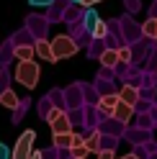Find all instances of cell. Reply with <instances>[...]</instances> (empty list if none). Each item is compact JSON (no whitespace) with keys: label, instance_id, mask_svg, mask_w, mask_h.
<instances>
[{"label":"cell","instance_id":"cell-1","mask_svg":"<svg viewBox=\"0 0 157 159\" xmlns=\"http://www.w3.org/2000/svg\"><path fill=\"white\" fill-rule=\"evenodd\" d=\"M13 77L16 82H21L26 90H34L39 85V77H41V67L36 62H18L16 69H13Z\"/></svg>","mask_w":157,"mask_h":159},{"label":"cell","instance_id":"cell-2","mask_svg":"<svg viewBox=\"0 0 157 159\" xmlns=\"http://www.w3.org/2000/svg\"><path fill=\"white\" fill-rule=\"evenodd\" d=\"M34 141H36V131L34 128H26V131L18 136L11 159H31L34 157Z\"/></svg>","mask_w":157,"mask_h":159},{"label":"cell","instance_id":"cell-3","mask_svg":"<svg viewBox=\"0 0 157 159\" xmlns=\"http://www.w3.org/2000/svg\"><path fill=\"white\" fill-rule=\"evenodd\" d=\"M52 49H54L57 62H59V59H70V57H75L77 52H80V46L75 44V39L64 36V34H59V36L52 39Z\"/></svg>","mask_w":157,"mask_h":159},{"label":"cell","instance_id":"cell-4","mask_svg":"<svg viewBox=\"0 0 157 159\" xmlns=\"http://www.w3.org/2000/svg\"><path fill=\"white\" fill-rule=\"evenodd\" d=\"M119 103H121V95L119 93H106L101 98V103H98V111H101L103 116H113V111H116Z\"/></svg>","mask_w":157,"mask_h":159},{"label":"cell","instance_id":"cell-5","mask_svg":"<svg viewBox=\"0 0 157 159\" xmlns=\"http://www.w3.org/2000/svg\"><path fill=\"white\" fill-rule=\"evenodd\" d=\"M49 126H52V134H54V136H59V134H72V123H70V118H67L64 111L57 116Z\"/></svg>","mask_w":157,"mask_h":159},{"label":"cell","instance_id":"cell-6","mask_svg":"<svg viewBox=\"0 0 157 159\" xmlns=\"http://www.w3.org/2000/svg\"><path fill=\"white\" fill-rule=\"evenodd\" d=\"M34 49H36V57H41L44 62H57L54 49H52V41H46V39H39V41L34 44Z\"/></svg>","mask_w":157,"mask_h":159},{"label":"cell","instance_id":"cell-7","mask_svg":"<svg viewBox=\"0 0 157 159\" xmlns=\"http://www.w3.org/2000/svg\"><path fill=\"white\" fill-rule=\"evenodd\" d=\"M131 116H134V105H129V103H119V105H116V111H113V121H119V123H129L131 121Z\"/></svg>","mask_w":157,"mask_h":159},{"label":"cell","instance_id":"cell-8","mask_svg":"<svg viewBox=\"0 0 157 159\" xmlns=\"http://www.w3.org/2000/svg\"><path fill=\"white\" fill-rule=\"evenodd\" d=\"M119 95H121L124 103H129V105H134V108H136V103H139V90H136L134 85H124L121 90H119Z\"/></svg>","mask_w":157,"mask_h":159},{"label":"cell","instance_id":"cell-9","mask_svg":"<svg viewBox=\"0 0 157 159\" xmlns=\"http://www.w3.org/2000/svg\"><path fill=\"white\" fill-rule=\"evenodd\" d=\"M0 105L8 108V111H16V108L21 105V100H18V95L13 90H3V93H0Z\"/></svg>","mask_w":157,"mask_h":159},{"label":"cell","instance_id":"cell-10","mask_svg":"<svg viewBox=\"0 0 157 159\" xmlns=\"http://www.w3.org/2000/svg\"><path fill=\"white\" fill-rule=\"evenodd\" d=\"M85 146H88V152L101 154V152H103V146H101V134H98V131H93L90 136L85 139Z\"/></svg>","mask_w":157,"mask_h":159},{"label":"cell","instance_id":"cell-11","mask_svg":"<svg viewBox=\"0 0 157 159\" xmlns=\"http://www.w3.org/2000/svg\"><path fill=\"white\" fill-rule=\"evenodd\" d=\"M34 54H36V49L34 46H16V57H18V62H34Z\"/></svg>","mask_w":157,"mask_h":159},{"label":"cell","instance_id":"cell-12","mask_svg":"<svg viewBox=\"0 0 157 159\" xmlns=\"http://www.w3.org/2000/svg\"><path fill=\"white\" fill-rule=\"evenodd\" d=\"M101 62H103L106 67H116V64H119V49H103Z\"/></svg>","mask_w":157,"mask_h":159},{"label":"cell","instance_id":"cell-13","mask_svg":"<svg viewBox=\"0 0 157 159\" xmlns=\"http://www.w3.org/2000/svg\"><path fill=\"white\" fill-rule=\"evenodd\" d=\"M142 34L147 39H152V41H157V18H147L142 26Z\"/></svg>","mask_w":157,"mask_h":159},{"label":"cell","instance_id":"cell-14","mask_svg":"<svg viewBox=\"0 0 157 159\" xmlns=\"http://www.w3.org/2000/svg\"><path fill=\"white\" fill-rule=\"evenodd\" d=\"M83 23H85V28H88V34H93V31H95V26L101 23V18H98V13H95L93 8H90V11L85 13V18H83Z\"/></svg>","mask_w":157,"mask_h":159},{"label":"cell","instance_id":"cell-15","mask_svg":"<svg viewBox=\"0 0 157 159\" xmlns=\"http://www.w3.org/2000/svg\"><path fill=\"white\" fill-rule=\"evenodd\" d=\"M75 144V134H59V136H54V146H59V149H72Z\"/></svg>","mask_w":157,"mask_h":159},{"label":"cell","instance_id":"cell-16","mask_svg":"<svg viewBox=\"0 0 157 159\" xmlns=\"http://www.w3.org/2000/svg\"><path fill=\"white\" fill-rule=\"evenodd\" d=\"M90 36L95 39V41H101V39H106V36H108V26H106V23L101 21V23H98V26H95V31H93Z\"/></svg>","mask_w":157,"mask_h":159},{"label":"cell","instance_id":"cell-17","mask_svg":"<svg viewBox=\"0 0 157 159\" xmlns=\"http://www.w3.org/2000/svg\"><path fill=\"white\" fill-rule=\"evenodd\" d=\"M70 154H72V159H88V146H85V144L72 146V149H70Z\"/></svg>","mask_w":157,"mask_h":159},{"label":"cell","instance_id":"cell-18","mask_svg":"<svg viewBox=\"0 0 157 159\" xmlns=\"http://www.w3.org/2000/svg\"><path fill=\"white\" fill-rule=\"evenodd\" d=\"M119 62H124V64L131 62V49H129V46H121V49H119Z\"/></svg>","mask_w":157,"mask_h":159},{"label":"cell","instance_id":"cell-19","mask_svg":"<svg viewBox=\"0 0 157 159\" xmlns=\"http://www.w3.org/2000/svg\"><path fill=\"white\" fill-rule=\"evenodd\" d=\"M26 3L31 5V8H49V5L54 3V0H26Z\"/></svg>","mask_w":157,"mask_h":159},{"label":"cell","instance_id":"cell-20","mask_svg":"<svg viewBox=\"0 0 157 159\" xmlns=\"http://www.w3.org/2000/svg\"><path fill=\"white\" fill-rule=\"evenodd\" d=\"M11 157H13V152H11L3 141H0V159H11Z\"/></svg>","mask_w":157,"mask_h":159},{"label":"cell","instance_id":"cell-21","mask_svg":"<svg viewBox=\"0 0 157 159\" xmlns=\"http://www.w3.org/2000/svg\"><path fill=\"white\" fill-rule=\"evenodd\" d=\"M98 159H116V154H113V149H103V152L98 154Z\"/></svg>","mask_w":157,"mask_h":159},{"label":"cell","instance_id":"cell-22","mask_svg":"<svg viewBox=\"0 0 157 159\" xmlns=\"http://www.w3.org/2000/svg\"><path fill=\"white\" fill-rule=\"evenodd\" d=\"M80 3H83V5L88 8V11H90V8H93L95 3H103V0H80Z\"/></svg>","mask_w":157,"mask_h":159},{"label":"cell","instance_id":"cell-23","mask_svg":"<svg viewBox=\"0 0 157 159\" xmlns=\"http://www.w3.org/2000/svg\"><path fill=\"white\" fill-rule=\"evenodd\" d=\"M121 159H139L136 154H126V157H121Z\"/></svg>","mask_w":157,"mask_h":159},{"label":"cell","instance_id":"cell-24","mask_svg":"<svg viewBox=\"0 0 157 159\" xmlns=\"http://www.w3.org/2000/svg\"><path fill=\"white\" fill-rule=\"evenodd\" d=\"M31 159H44V157H41V152H34V157H31Z\"/></svg>","mask_w":157,"mask_h":159},{"label":"cell","instance_id":"cell-25","mask_svg":"<svg viewBox=\"0 0 157 159\" xmlns=\"http://www.w3.org/2000/svg\"><path fill=\"white\" fill-rule=\"evenodd\" d=\"M70 3H80V0H70Z\"/></svg>","mask_w":157,"mask_h":159}]
</instances>
